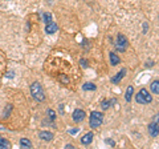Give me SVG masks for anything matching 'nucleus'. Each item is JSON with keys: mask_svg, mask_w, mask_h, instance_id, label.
<instances>
[{"mask_svg": "<svg viewBox=\"0 0 159 149\" xmlns=\"http://www.w3.org/2000/svg\"><path fill=\"white\" fill-rule=\"evenodd\" d=\"M48 115H49V119L52 120V121H53V120L56 119V112H54L53 109H49V111H48Z\"/></svg>", "mask_w": 159, "mask_h": 149, "instance_id": "412c9836", "label": "nucleus"}, {"mask_svg": "<svg viewBox=\"0 0 159 149\" xmlns=\"http://www.w3.org/2000/svg\"><path fill=\"white\" fill-rule=\"evenodd\" d=\"M110 63H111V65H118V64L121 63V59H119L114 52H110Z\"/></svg>", "mask_w": 159, "mask_h": 149, "instance_id": "9b49d317", "label": "nucleus"}, {"mask_svg": "<svg viewBox=\"0 0 159 149\" xmlns=\"http://www.w3.org/2000/svg\"><path fill=\"white\" fill-rule=\"evenodd\" d=\"M103 121V115L101 113V112H91L90 113V120H89V125L90 128H93V129H95V128H98L99 125L102 124Z\"/></svg>", "mask_w": 159, "mask_h": 149, "instance_id": "f03ea898", "label": "nucleus"}, {"mask_svg": "<svg viewBox=\"0 0 159 149\" xmlns=\"http://www.w3.org/2000/svg\"><path fill=\"white\" fill-rule=\"evenodd\" d=\"M31 95L32 97L37 101H44L45 100V93H44V89L40 83H32L31 84Z\"/></svg>", "mask_w": 159, "mask_h": 149, "instance_id": "f257e3e1", "label": "nucleus"}, {"mask_svg": "<svg viewBox=\"0 0 159 149\" xmlns=\"http://www.w3.org/2000/svg\"><path fill=\"white\" fill-rule=\"evenodd\" d=\"M91 141H93V133H91V132L86 133V135L81 139V144H82V145H89Z\"/></svg>", "mask_w": 159, "mask_h": 149, "instance_id": "9d476101", "label": "nucleus"}, {"mask_svg": "<svg viewBox=\"0 0 159 149\" xmlns=\"http://www.w3.org/2000/svg\"><path fill=\"white\" fill-rule=\"evenodd\" d=\"M9 148H11V143L4 137H0V149H9Z\"/></svg>", "mask_w": 159, "mask_h": 149, "instance_id": "f8f14e48", "label": "nucleus"}, {"mask_svg": "<svg viewBox=\"0 0 159 149\" xmlns=\"http://www.w3.org/2000/svg\"><path fill=\"white\" fill-rule=\"evenodd\" d=\"M105 143L107 144V145H111V147H114V145H115V143L113 141V140H110V139H106V140H105Z\"/></svg>", "mask_w": 159, "mask_h": 149, "instance_id": "4be33fe9", "label": "nucleus"}, {"mask_svg": "<svg viewBox=\"0 0 159 149\" xmlns=\"http://www.w3.org/2000/svg\"><path fill=\"white\" fill-rule=\"evenodd\" d=\"M159 121V113L155 115V119H154V123H158Z\"/></svg>", "mask_w": 159, "mask_h": 149, "instance_id": "b1692460", "label": "nucleus"}, {"mask_svg": "<svg viewBox=\"0 0 159 149\" xmlns=\"http://www.w3.org/2000/svg\"><path fill=\"white\" fill-rule=\"evenodd\" d=\"M135 100H137L138 104H149L153 101V97H151V95L147 92V89H141L138 92V95L135 96Z\"/></svg>", "mask_w": 159, "mask_h": 149, "instance_id": "7ed1b4c3", "label": "nucleus"}, {"mask_svg": "<svg viewBox=\"0 0 159 149\" xmlns=\"http://www.w3.org/2000/svg\"><path fill=\"white\" fill-rule=\"evenodd\" d=\"M65 148H66V149H73L74 147L72 145V144H66V145H65Z\"/></svg>", "mask_w": 159, "mask_h": 149, "instance_id": "a878e982", "label": "nucleus"}, {"mask_svg": "<svg viewBox=\"0 0 159 149\" xmlns=\"http://www.w3.org/2000/svg\"><path fill=\"white\" fill-rule=\"evenodd\" d=\"M80 63H81L82 68H87V61H86L85 59H81V61H80Z\"/></svg>", "mask_w": 159, "mask_h": 149, "instance_id": "5701e85b", "label": "nucleus"}, {"mask_svg": "<svg viewBox=\"0 0 159 149\" xmlns=\"http://www.w3.org/2000/svg\"><path fill=\"white\" fill-rule=\"evenodd\" d=\"M151 65H154V63L151 61V60H149V61H147V64H146V67H151Z\"/></svg>", "mask_w": 159, "mask_h": 149, "instance_id": "393cba45", "label": "nucleus"}, {"mask_svg": "<svg viewBox=\"0 0 159 149\" xmlns=\"http://www.w3.org/2000/svg\"><path fill=\"white\" fill-rule=\"evenodd\" d=\"M58 80H60V81H61L62 84H65V85H66V84H69V79L66 77V75H60V76H58Z\"/></svg>", "mask_w": 159, "mask_h": 149, "instance_id": "a211bd4d", "label": "nucleus"}, {"mask_svg": "<svg viewBox=\"0 0 159 149\" xmlns=\"http://www.w3.org/2000/svg\"><path fill=\"white\" fill-rule=\"evenodd\" d=\"M110 105H111V100H102V101H101V107H102L103 111L109 109Z\"/></svg>", "mask_w": 159, "mask_h": 149, "instance_id": "f3484780", "label": "nucleus"}, {"mask_svg": "<svg viewBox=\"0 0 159 149\" xmlns=\"http://www.w3.org/2000/svg\"><path fill=\"white\" fill-rule=\"evenodd\" d=\"M125 75H126V69H125V68H123L122 71H119L117 75L111 77V83H113V84H118V83H119V81H121V80L123 79V77H125Z\"/></svg>", "mask_w": 159, "mask_h": 149, "instance_id": "0eeeda50", "label": "nucleus"}, {"mask_svg": "<svg viewBox=\"0 0 159 149\" xmlns=\"http://www.w3.org/2000/svg\"><path fill=\"white\" fill-rule=\"evenodd\" d=\"M69 132H70L72 135H74V133H77V132H78V128H77V129H72V131H69Z\"/></svg>", "mask_w": 159, "mask_h": 149, "instance_id": "bb28decb", "label": "nucleus"}, {"mask_svg": "<svg viewBox=\"0 0 159 149\" xmlns=\"http://www.w3.org/2000/svg\"><path fill=\"white\" fill-rule=\"evenodd\" d=\"M39 137L44 140V141H50V140L53 139V133H52V132H48V131H43L39 133Z\"/></svg>", "mask_w": 159, "mask_h": 149, "instance_id": "1a4fd4ad", "label": "nucleus"}, {"mask_svg": "<svg viewBox=\"0 0 159 149\" xmlns=\"http://www.w3.org/2000/svg\"><path fill=\"white\" fill-rule=\"evenodd\" d=\"M11 111H12V105H11V104H8V105H7V111H4V113H3V117L4 119L8 117V115H9Z\"/></svg>", "mask_w": 159, "mask_h": 149, "instance_id": "6ab92c4d", "label": "nucleus"}, {"mask_svg": "<svg viewBox=\"0 0 159 149\" xmlns=\"http://www.w3.org/2000/svg\"><path fill=\"white\" fill-rule=\"evenodd\" d=\"M147 129H149V135L151 137H157L159 135V127H158V123H151L149 127H147Z\"/></svg>", "mask_w": 159, "mask_h": 149, "instance_id": "423d86ee", "label": "nucleus"}, {"mask_svg": "<svg viewBox=\"0 0 159 149\" xmlns=\"http://www.w3.org/2000/svg\"><path fill=\"white\" fill-rule=\"evenodd\" d=\"M20 147L21 148H32L33 145H32V143L28 139H21L20 140Z\"/></svg>", "mask_w": 159, "mask_h": 149, "instance_id": "dca6fc26", "label": "nucleus"}, {"mask_svg": "<svg viewBox=\"0 0 159 149\" xmlns=\"http://www.w3.org/2000/svg\"><path fill=\"white\" fill-rule=\"evenodd\" d=\"M85 111H82V109H76L73 112V115H72V119H73V121L74 123H81L83 119H85Z\"/></svg>", "mask_w": 159, "mask_h": 149, "instance_id": "39448f33", "label": "nucleus"}, {"mask_svg": "<svg viewBox=\"0 0 159 149\" xmlns=\"http://www.w3.org/2000/svg\"><path fill=\"white\" fill-rule=\"evenodd\" d=\"M82 89L83 91H95L97 87H95V84H93V83H85L82 85Z\"/></svg>", "mask_w": 159, "mask_h": 149, "instance_id": "2eb2a0df", "label": "nucleus"}, {"mask_svg": "<svg viewBox=\"0 0 159 149\" xmlns=\"http://www.w3.org/2000/svg\"><path fill=\"white\" fill-rule=\"evenodd\" d=\"M150 88H151V91H153V93H159V80H155V81H153L151 83V85H150Z\"/></svg>", "mask_w": 159, "mask_h": 149, "instance_id": "4468645a", "label": "nucleus"}, {"mask_svg": "<svg viewBox=\"0 0 159 149\" xmlns=\"http://www.w3.org/2000/svg\"><path fill=\"white\" fill-rule=\"evenodd\" d=\"M44 22H45L46 24L52 22V15L50 14H44Z\"/></svg>", "mask_w": 159, "mask_h": 149, "instance_id": "aec40b11", "label": "nucleus"}, {"mask_svg": "<svg viewBox=\"0 0 159 149\" xmlns=\"http://www.w3.org/2000/svg\"><path fill=\"white\" fill-rule=\"evenodd\" d=\"M58 29V25L56 23H53V22H50V23H48L46 24V27H45V32L46 33H49V35H52V33H54Z\"/></svg>", "mask_w": 159, "mask_h": 149, "instance_id": "6e6552de", "label": "nucleus"}, {"mask_svg": "<svg viewBox=\"0 0 159 149\" xmlns=\"http://www.w3.org/2000/svg\"><path fill=\"white\" fill-rule=\"evenodd\" d=\"M127 39L123 36L122 33H118V41H117V51L118 52H123L126 49V47H127Z\"/></svg>", "mask_w": 159, "mask_h": 149, "instance_id": "20e7f679", "label": "nucleus"}, {"mask_svg": "<svg viewBox=\"0 0 159 149\" xmlns=\"http://www.w3.org/2000/svg\"><path fill=\"white\" fill-rule=\"evenodd\" d=\"M133 93H134V88H133V85L127 87V89H126V95H125L126 101H130L131 97H133Z\"/></svg>", "mask_w": 159, "mask_h": 149, "instance_id": "ddd939ff", "label": "nucleus"}]
</instances>
